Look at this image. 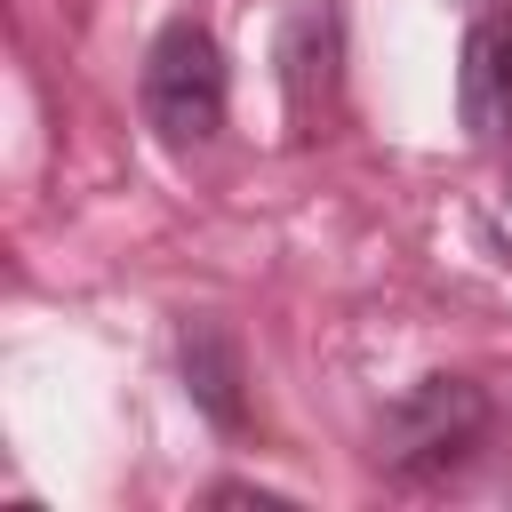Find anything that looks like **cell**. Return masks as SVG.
Segmentation results:
<instances>
[{
    "mask_svg": "<svg viewBox=\"0 0 512 512\" xmlns=\"http://www.w3.org/2000/svg\"><path fill=\"white\" fill-rule=\"evenodd\" d=\"M184 376H192V400L224 424V432H240V352L224 344V328H184Z\"/></svg>",
    "mask_w": 512,
    "mask_h": 512,
    "instance_id": "277c9868",
    "label": "cell"
},
{
    "mask_svg": "<svg viewBox=\"0 0 512 512\" xmlns=\"http://www.w3.org/2000/svg\"><path fill=\"white\" fill-rule=\"evenodd\" d=\"M224 96H232V80H224L216 32L192 16L160 24V40L144 48V72H136V104H144L152 136L160 144H208L224 128Z\"/></svg>",
    "mask_w": 512,
    "mask_h": 512,
    "instance_id": "6da1fadb",
    "label": "cell"
},
{
    "mask_svg": "<svg viewBox=\"0 0 512 512\" xmlns=\"http://www.w3.org/2000/svg\"><path fill=\"white\" fill-rule=\"evenodd\" d=\"M456 112L480 144L512 136V16H488L464 32V56H456Z\"/></svg>",
    "mask_w": 512,
    "mask_h": 512,
    "instance_id": "3957f363",
    "label": "cell"
},
{
    "mask_svg": "<svg viewBox=\"0 0 512 512\" xmlns=\"http://www.w3.org/2000/svg\"><path fill=\"white\" fill-rule=\"evenodd\" d=\"M480 424H488L480 384H464V376H424V384L400 392L392 416H384V464H392V472H448V464L472 456Z\"/></svg>",
    "mask_w": 512,
    "mask_h": 512,
    "instance_id": "7a4b0ae2",
    "label": "cell"
}]
</instances>
